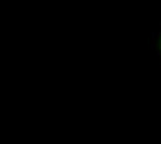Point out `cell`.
Returning a JSON list of instances; mask_svg holds the SVG:
<instances>
[{
    "label": "cell",
    "instance_id": "1",
    "mask_svg": "<svg viewBox=\"0 0 161 144\" xmlns=\"http://www.w3.org/2000/svg\"><path fill=\"white\" fill-rule=\"evenodd\" d=\"M151 47L154 49V52L157 53L158 59L161 60V29L155 31L151 35Z\"/></svg>",
    "mask_w": 161,
    "mask_h": 144
}]
</instances>
